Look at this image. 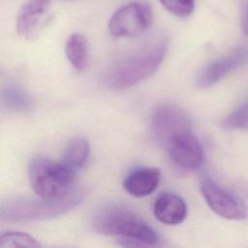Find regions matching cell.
Returning a JSON list of instances; mask_svg holds the SVG:
<instances>
[{"label": "cell", "instance_id": "3957f363", "mask_svg": "<svg viewBox=\"0 0 248 248\" xmlns=\"http://www.w3.org/2000/svg\"><path fill=\"white\" fill-rule=\"evenodd\" d=\"M30 185L42 200L62 199L71 193L76 171L61 162L38 157L29 166Z\"/></svg>", "mask_w": 248, "mask_h": 248}, {"label": "cell", "instance_id": "9c48e42d", "mask_svg": "<svg viewBox=\"0 0 248 248\" xmlns=\"http://www.w3.org/2000/svg\"><path fill=\"white\" fill-rule=\"evenodd\" d=\"M50 0H28L25 2L16 19V31L22 38L31 40L37 37L49 19Z\"/></svg>", "mask_w": 248, "mask_h": 248}, {"label": "cell", "instance_id": "d6986e66", "mask_svg": "<svg viewBox=\"0 0 248 248\" xmlns=\"http://www.w3.org/2000/svg\"><path fill=\"white\" fill-rule=\"evenodd\" d=\"M242 28L243 32L248 36V2L244 8L242 15Z\"/></svg>", "mask_w": 248, "mask_h": 248}, {"label": "cell", "instance_id": "277c9868", "mask_svg": "<svg viewBox=\"0 0 248 248\" xmlns=\"http://www.w3.org/2000/svg\"><path fill=\"white\" fill-rule=\"evenodd\" d=\"M81 199L82 193L74 191L62 199L52 201H15L2 205L1 218L18 221L53 217L71 210Z\"/></svg>", "mask_w": 248, "mask_h": 248}, {"label": "cell", "instance_id": "5b68a950", "mask_svg": "<svg viewBox=\"0 0 248 248\" xmlns=\"http://www.w3.org/2000/svg\"><path fill=\"white\" fill-rule=\"evenodd\" d=\"M153 20L148 3L133 1L119 8L108 21V31L116 38H131L146 31Z\"/></svg>", "mask_w": 248, "mask_h": 248}, {"label": "cell", "instance_id": "2e32d148", "mask_svg": "<svg viewBox=\"0 0 248 248\" xmlns=\"http://www.w3.org/2000/svg\"><path fill=\"white\" fill-rule=\"evenodd\" d=\"M41 244L31 234L6 232L0 236V248H40Z\"/></svg>", "mask_w": 248, "mask_h": 248}, {"label": "cell", "instance_id": "4fadbf2b", "mask_svg": "<svg viewBox=\"0 0 248 248\" xmlns=\"http://www.w3.org/2000/svg\"><path fill=\"white\" fill-rule=\"evenodd\" d=\"M2 108L12 112H27L33 106L31 96L16 84H7L1 89Z\"/></svg>", "mask_w": 248, "mask_h": 248}, {"label": "cell", "instance_id": "8fae6325", "mask_svg": "<svg viewBox=\"0 0 248 248\" xmlns=\"http://www.w3.org/2000/svg\"><path fill=\"white\" fill-rule=\"evenodd\" d=\"M187 204L185 201L176 194L164 192L155 200L153 213L158 221L166 225H178L187 216Z\"/></svg>", "mask_w": 248, "mask_h": 248}, {"label": "cell", "instance_id": "7c38bea8", "mask_svg": "<svg viewBox=\"0 0 248 248\" xmlns=\"http://www.w3.org/2000/svg\"><path fill=\"white\" fill-rule=\"evenodd\" d=\"M161 171L157 168L141 167L133 170L123 181L127 193L136 198H142L152 194L158 187Z\"/></svg>", "mask_w": 248, "mask_h": 248}, {"label": "cell", "instance_id": "5bb4252c", "mask_svg": "<svg viewBox=\"0 0 248 248\" xmlns=\"http://www.w3.org/2000/svg\"><path fill=\"white\" fill-rule=\"evenodd\" d=\"M90 153L88 141L81 137L75 138L69 141L62 152L61 163L74 171L81 169L86 163Z\"/></svg>", "mask_w": 248, "mask_h": 248}, {"label": "cell", "instance_id": "e0dca14e", "mask_svg": "<svg viewBox=\"0 0 248 248\" xmlns=\"http://www.w3.org/2000/svg\"><path fill=\"white\" fill-rule=\"evenodd\" d=\"M225 129L248 128V101L229 114L222 122Z\"/></svg>", "mask_w": 248, "mask_h": 248}, {"label": "cell", "instance_id": "7a4b0ae2", "mask_svg": "<svg viewBox=\"0 0 248 248\" xmlns=\"http://www.w3.org/2000/svg\"><path fill=\"white\" fill-rule=\"evenodd\" d=\"M94 229L112 236L122 248H161L157 232L133 210L108 205L94 217Z\"/></svg>", "mask_w": 248, "mask_h": 248}, {"label": "cell", "instance_id": "30bf717a", "mask_svg": "<svg viewBox=\"0 0 248 248\" xmlns=\"http://www.w3.org/2000/svg\"><path fill=\"white\" fill-rule=\"evenodd\" d=\"M248 63V46L237 47L205 66L198 76L197 85L208 88L222 79L228 73Z\"/></svg>", "mask_w": 248, "mask_h": 248}, {"label": "cell", "instance_id": "52a82bcc", "mask_svg": "<svg viewBox=\"0 0 248 248\" xmlns=\"http://www.w3.org/2000/svg\"><path fill=\"white\" fill-rule=\"evenodd\" d=\"M151 128L157 141L166 146L175 135L191 131V122L180 108L165 104L154 109L151 117Z\"/></svg>", "mask_w": 248, "mask_h": 248}, {"label": "cell", "instance_id": "ac0fdd59", "mask_svg": "<svg viewBox=\"0 0 248 248\" xmlns=\"http://www.w3.org/2000/svg\"><path fill=\"white\" fill-rule=\"evenodd\" d=\"M167 11L178 17H187L195 10L196 0H159Z\"/></svg>", "mask_w": 248, "mask_h": 248}, {"label": "cell", "instance_id": "9a60e30c", "mask_svg": "<svg viewBox=\"0 0 248 248\" xmlns=\"http://www.w3.org/2000/svg\"><path fill=\"white\" fill-rule=\"evenodd\" d=\"M65 54L71 65L78 71H82L88 61V44L81 33H73L65 44Z\"/></svg>", "mask_w": 248, "mask_h": 248}, {"label": "cell", "instance_id": "6da1fadb", "mask_svg": "<svg viewBox=\"0 0 248 248\" xmlns=\"http://www.w3.org/2000/svg\"><path fill=\"white\" fill-rule=\"evenodd\" d=\"M168 46L167 34L156 33L108 68L103 78L105 85L111 90H123L145 80L161 65Z\"/></svg>", "mask_w": 248, "mask_h": 248}, {"label": "cell", "instance_id": "8992f818", "mask_svg": "<svg viewBox=\"0 0 248 248\" xmlns=\"http://www.w3.org/2000/svg\"><path fill=\"white\" fill-rule=\"evenodd\" d=\"M201 192L207 205L220 217L229 220H241L247 216L245 203L210 178L201 182Z\"/></svg>", "mask_w": 248, "mask_h": 248}, {"label": "cell", "instance_id": "ba28073f", "mask_svg": "<svg viewBox=\"0 0 248 248\" xmlns=\"http://www.w3.org/2000/svg\"><path fill=\"white\" fill-rule=\"evenodd\" d=\"M170 160L184 170H196L203 161V148L191 131L172 137L166 144Z\"/></svg>", "mask_w": 248, "mask_h": 248}]
</instances>
